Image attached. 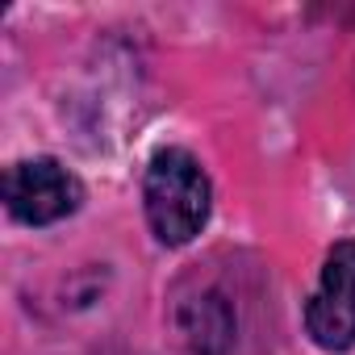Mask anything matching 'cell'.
Returning a JSON list of instances; mask_svg holds the SVG:
<instances>
[{"mask_svg":"<svg viewBox=\"0 0 355 355\" xmlns=\"http://www.w3.org/2000/svg\"><path fill=\"white\" fill-rule=\"evenodd\" d=\"M84 184L59 159H21L5 171V209L26 226H51L80 209Z\"/></svg>","mask_w":355,"mask_h":355,"instance_id":"2","label":"cell"},{"mask_svg":"<svg viewBox=\"0 0 355 355\" xmlns=\"http://www.w3.org/2000/svg\"><path fill=\"white\" fill-rule=\"evenodd\" d=\"M305 330L322 351L355 347V239H343L326 251L318 288L305 301Z\"/></svg>","mask_w":355,"mask_h":355,"instance_id":"3","label":"cell"},{"mask_svg":"<svg viewBox=\"0 0 355 355\" xmlns=\"http://www.w3.org/2000/svg\"><path fill=\"white\" fill-rule=\"evenodd\" d=\"M234 330H239V318L222 293H201L180 305V334L193 355H230Z\"/></svg>","mask_w":355,"mask_h":355,"instance_id":"4","label":"cell"},{"mask_svg":"<svg viewBox=\"0 0 355 355\" xmlns=\"http://www.w3.org/2000/svg\"><path fill=\"white\" fill-rule=\"evenodd\" d=\"M142 209L163 247H184L193 243L214 209V184L197 155L167 146L146 163L142 175Z\"/></svg>","mask_w":355,"mask_h":355,"instance_id":"1","label":"cell"}]
</instances>
